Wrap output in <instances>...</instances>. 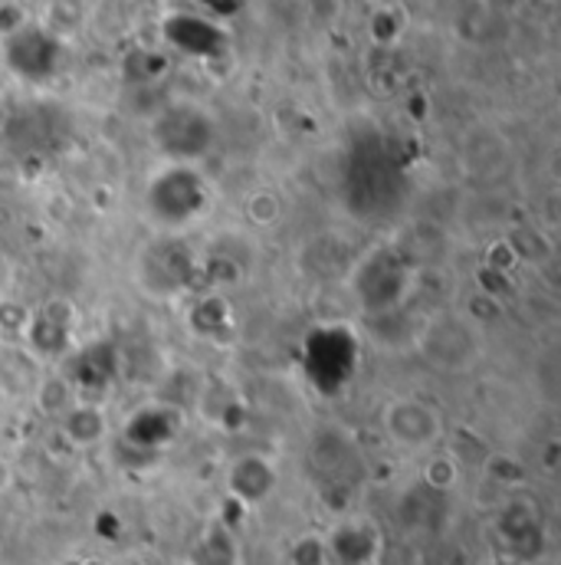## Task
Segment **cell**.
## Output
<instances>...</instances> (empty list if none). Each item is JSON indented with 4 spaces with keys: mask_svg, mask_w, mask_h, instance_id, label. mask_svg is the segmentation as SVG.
I'll use <instances>...</instances> for the list:
<instances>
[{
    "mask_svg": "<svg viewBox=\"0 0 561 565\" xmlns=\"http://www.w3.org/2000/svg\"><path fill=\"white\" fill-rule=\"evenodd\" d=\"M289 565H332L325 536L322 533H305L289 546Z\"/></svg>",
    "mask_w": 561,
    "mask_h": 565,
    "instance_id": "14",
    "label": "cell"
},
{
    "mask_svg": "<svg viewBox=\"0 0 561 565\" xmlns=\"http://www.w3.org/2000/svg\"><path fill=\"white\" fill-rule=\"evenodd\" d=\"M503 244L509 247L516 264H529V267H542L555 257V241L542 231V227H513Z\"/></svg>",
    "mask_w": 561,
    "mask_h": 565,
    "instance_id": "11",
    "label": "cell"
},
{
    "mask_svg": "<svg viewBox=\"0 0 561 565\" xmlns=\"http://www.w3.org/2000/svg\"><path fill=\"white\" fill-rule=\"evenodd\" d=\"M244 217H247V224L257 227V231L277 227L282 221L280 194H273V191H253V194L244 201Z\"/></svg>",
    "mask_w": 561,
    "mask_h": 565,
    "instance_id": "13",
    "label": "cell"
},
{
    "mask_svg": "<svg viewBox=\"0 0 561 565\" xmlns=\"http://www.w3.org/2000/svg\"><path fill=\"white\" fill-rule=\"evenodd\" d=\"M73 326H76V309H73V302H69V299H50V302H43L36 312H30L23 342H26V349H30L40 362H50L53 355H60V352L66 349Z\"/></svg>",
    "mask_w": 561,
    "mask_h": 565,
    "instance_id": "4",
    "label": "cell"
},
{
    "mask_svg": "<svg viewBox=\"0 0 561 565\" xmlns=\"http://www.w3.org/2000/svg\"><path fill=\"white\" fill-rule=\"evenodd\" d=\"M13 483H17V470H13V460L0 454V497H3V493H10V490H13Z\"/></svg>",
    "mask_w": 561,
    "mask_h": 565,
    "instance_id": "16",
    "label": "cell"
},
{
    "mask_svg": "<svg viewBox=\"0 0 561 565\" xmlns=\"http://www.w3.org/2000/svg\"><path fill=\"white\" fill-rule=\"evenodd\" d=\"M40 375H43V362L26 345H13L0 352V388L7 398L33 395Z\"/></svg>",
    "mask_w": 561,
    "mask_h": 565,
    "instance_id": "9",
    "label": "cell"
},
{
    "mask_svg": "<svg viewBox=\"0 0 561 565\" xmlns=\"http://www.w3.org/2000/svg\"><path fill=\"white\" fill-rule=\"evenodd\" d=\"M277 490H280V467H277V460L270 454L247 450V454H240V457L230 460V467H227V493L240 507L257 510Z\"/></svg>",
    "mask_w": 561,
    "mask_h": 565,
    "instance_id": "3",
    "label": "cell"
},
{
    "mask_svg": "<svg viewBox=\"0 0 561 565\" xmlns=\"http://www.w3.org/2000/svg\"><path fill=\"white\" fill-rule=\"evenodd\" d=\"M414 349L433 372L466 375L486 355L483 322L466 309H433L414 332Z\"/></svg>",
    "mask_w": 561,
    "mask_h": 565,
    "instance_id": "1",
    "label": "cell"
},
{
    "mask_svg": "<svg viewBox=\"0 0 561 565\" xmlns=\"http://www.w3.org/2000/svg\"><path fill=\"white\" fill-rule=\"evenodd\" d=\"M7 405H10V398H7V395H3V388H0V415L7 412Z\"/></svg>",
    "mask_w": 561,
    "mask_h": 565,
    "instance_id": "17",
    "label": "cell"
},
{
    "mask_svg": "<svg viewBox=\"0 0 561 565\" xmlns=\"http://www.w3.org/2000/svg\"><path fill=\"white\" fill-rule=\"evenodd\" d=\"M332 565H375L381 559V530L365 516H348L325 533Z\"/></svg>",
    "mask_w": 561,
    "mask_h": 565,
    "instance_id": "5",
    "label": "cell"
},
{
    "mask_svg": "<svg viewBox=\"0 0 561 565\" xmlns=\"http://www.w3.org/2000/svg\"><path fill=\"white\" fill-rule=\"evenodd\" d=\"M381 430L404 454H430L443 440V418L421 398H391L381 408Z\"/></svg>",
    "mask_w": 561,
    "mask_h": 565,
    "instance_id": "2",
    "label": "cell"
},
{
    "mask_svg": "<svg viewBox=\"0 0 561 565\" xmlns=\"http://www.w3.org/2000/svg\"><path fill=\"white\" fill-rule=\"evenodd\" d=\"M56 424H60L63 440H66L69 447H76V450H89V447L103 444V440L109 437V430H112L106 408L96 405V402H83V398H79V402H76V405H73Z\"/></svg>",
    "mask_w": 561,
    "mask_h": 565,
    "instance_id": "8",
    "label": "cell"
},
{
    "mask_svg": "<svg viewBox=\"0 0 561 565\" xmlns=\"http://www.w3.org/2000/svg\"><path fill=\"white\" fill-rule=\"evenodd\" d=\"M184 565H244L240 536L224 520H211L187 546Z\"/></svg>",
    "mask_w": 561,
    "mask_h": 565,
    "instance_id": "7",
    "label": "cell"
},
{
    "mask_svg": "<svg viewBox=\"0 0 561 565\" xmlns=\"http://www.w3.org/2000/svg\"><path fill=\"white\" fill-rule=\"evenodd\" d=\"M506 550H513L516 556L522 559H536L542 553V543H546V526H542V516L539 510L529 503V500H509L499 513V523H496Z\"/></svg>",
    "mask_w": 561,
    "mask_h": 565,
    "instance_id": "6",
    "label": "cell"
},
{
    "mask_svg": "<svg viewBox=\"0 0 561 565\" xmlns=\"http://www.w3.org/2000/svg\"><path fill=\"white\" fill-rule=\"evenodd\" d=\"M30 402H33V408H36L43 418L60 422V418L79 402V395H76V385H73L66 375H60V372H43L40 382H36V388H33V395H30Z\"/></svg>",
    "mask_w": 561,
    "mask_h": 565,
    "instance_id": "10",
    "label": "cell"
},
{
    "mask_svg": "<svg viewBox=\"0 0 561 565\" xmlns=\"http://www.w3.org/2000/svg\"><path fill=\"white\" fill-rule=\"evenodd\" d=\"M17 184H20V171H17V164H13L10 158H0V194L13 191Z\"/></svg>",
    "mask_w": 561,
    "mask_h": 565,
    "instance_id": "15",
    "label": "cell"
},
{
    "mask_svg": "<svg viewBox=\"0 0 561 565\" xmlns=\"http://www.w3.org/2000/svg\"><path fill=\"white\" fill-rule=\"evenodd\" d=\"M421 480L427 490L433 493H453L463 480V470H460V460L443 454V450H430L423 454V467H421Z\"/></svg>",
    "mask_w": 561,
    "mask_h": 565,
    "instance_id": "12",
    "label": "cell"
}]
</instances>
